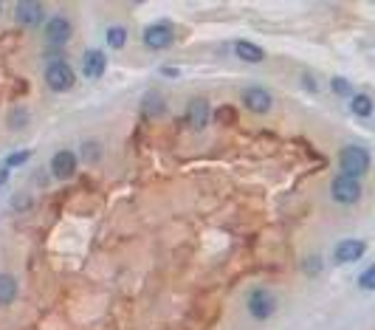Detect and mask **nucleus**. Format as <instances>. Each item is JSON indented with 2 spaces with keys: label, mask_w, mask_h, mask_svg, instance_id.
<instances>
[{
  "label": "nucleus",
  "mask_w": 375,
  "mask_h": 330,
  "mask_svg": "<svg viewBox=\"0 0 375 330\" xmlns=\"http://www.w3.org/2000/svg\"><path fill=\"white\" fill-rule=\"evenodd\" d=\"M339 167H342V175L361 181V175H367V170H369V150L361 147V144H347V147H342V153H339Z\"/></svg>",
  "instance_id": "nucleus-1"
},
{
  "label": "nucleus",
  "mask_w": 375,
  "mask_h": 330,
  "mask_svg": "<svg viewBox=\"0 0 375 330\" xmlns=\"http://www.w3.org/2000/svg\"><path fill=\"white\" fill-rule=\"evenodd\" d=\"M73 82H76V73L65 60H54L46 65V85L54 94H68L73 88Z\"/></svg>",
  "instance_id": "nucleus-2"
},
{
  "label": "nucleus",
  "mask_w": 375,
  "mask_h": 330,
  "mask_svg": "<svg viewBox=\"0 0 375 330\" xmlns=\"http://www.w3.org/2000/svg\"><path fill=\"white\" fill-rule=\"evenodd\" d=\"M141 40H144L147 49L164 51V49H170V46L175 43V26H173L170 20H158V23H152V26L144 28Z\"/></svg>",
  "instance_id": "nucleus-3"
},
{
  "label": "nucleus",
  "mask_w": 375,
  "mask_h": 330,
  "mask_svg": "<svg viewBox=\"0 0 375 330\" xmlns=\"http://www.w3.org/2000/svg\"><path fill=\"white\" fill-rule=\"evenodd\" d=\"M330 195H333V200L342 203V206H353V203L361 200L364 189H361V181L347 178V175H336V178H333V184H330Z\"/></svg>",
  "instance_id": "nucleus-4"
},
{
  "label": "nucleus",
  "mask_w": 375,
  "mask_h": 330,
  "mask_svg": "<svg viewBox=\"0 0 375 330\" xmlns=\"http://www.w3.org/2000/svg\"><path fill=\"white\" fill-rule=\"evenodd\" d=\"M245 305H248V313H252L257 322H265L277 311V297L268 291V288H257V291L248 294V302Z\"/></svg>",
  "instance_id": "nucleus-5"
},
{
  "label": "nucleus",
  "mask_w": 375,
  "mask_h": 330,
  "mask_svg": "<svg viewBox=\"0 0 375 330\" xmlns=\"http://www.w3.org/2000/svg\"><path fill=\"white\" fill-rule=\"evenodd\" d=\"M209 119H212V105H209V99H203V96L189 99V105H186V125H189L192 130H206Z\"/></svg>",
  "instance_id": "nucleus-6"
},
{
  "label": "nucleus",
  "mask_w": 375,
  "mask_h": 330,
  "mask_svg": "<svg viewBox=\"0 0 375 330\" xmlns=\"http://www.w3.org/2000/svg\"><path fill=\"white\" fill-rule=\"evenodd\" d=\"M76 167H79V158H76L73 150H60V153H54V158H51V164H49L51 175L60 178V181L71 178V175L76 173Z\"/></svg>",
  "instance_id": "nucleus-7"
},
{
  "label": "nucleus",
  "mask_w": 375,
  "mask_h": 330,
  "mask_svg": "<svg viewBox=\"0 0 375 330\" xmlns=\"http://www.w3.org/2000/svg\"><path fill=\"white\" fill-rule=\"evenodd\" d=\"M364 252H367L364 240H342V243H336V249H333V263H339V266L356 263L364 257Z\"/></svg>",
  "instance_id": "nucleus-8"
},
{
  "label": "nucleus",
  "mask_w": 375,
  "mask_h": 330,
  "mask_svg": "<svg viewBox=\"0 0 375 330\" xmlns=\"http://www.w3.org/2000/svg\"><path fill=\"white\" fill-rule=\"evenodd\" d=\"M243 105H245V110H252V113H268L274 107V96L265 88L252 85V88L243 91Z\"/></svg>",
  "instance_id": "nucleus-9"
},
{
  "label": "nucleus",
  "mask_w": 375,
  "mask_h": 330,
  "mask_svg": "<svg viewBox=\"0 0 375 330\" xmlns=\"http://www.w3.org/2000/svg\"><path fill=\"white\" fill-rule=\"evenodd\" d=\"M71 31H73V26H71V20L62 17V15L46 20V40H49L51 46H65L68 40H71Z\"/></svg>",
  "instance_id": "nucleus-10"
},
{
  "label": "nucleus",
  "mask_w": 375,
  "mask_h": 330,
  "mask_svg": "<svg viewBox=\"0 0 375 330\" xmlns=\"http://www.w3.org/2000/svg\"><path fill=\"white\" fill-rule=\"evenodd\" d=\"M15 17H17L20 26L34 28V26L43 23L46 9H43V3H34V0H23V3H17V9H15Z\"/></svg>",
  "instance_id": "nucleus-11"
},
{
  "label": "nucleus",
  "mask_w": 375,
  "mask_h": 330,
  "mask_svg": "<svg viewBox=\"0 0 375 330\" xmlns=\"http://www.w3.org/2000/svg\"><path fill=\"white\" fill-rule=\"evenodd\" d=\"M105 71H107L105 51H99V49L85 51V57H82V73H85L88 79H99V76H105Z\"/></svg>",
  "instance_id": "nucleus-12"
},
{
  "label": "nucleus",
  "mask_w": 375,
  "mask_h": 330,
  "mask_svg": "<svg viewBox=\"0 0 375 330\" xmlns=\"http://www.w3.org/2000/svg\"><path fill=\"white\" fill-rule=\"evenodd\" d=\"M234 54L245 62H263L265 60V51L257 46V43H248V40H237L234 43Z\"/></svg>",
  "instance_id": "nucleus-13"
},
{
  "label": "nucleus",
  "mask_w": 375,
  "mask_h": 330,
  "mask_svg": "<svg viewBox=\"0 0 375 330\" xmlns=\"http://www.w3.org/2000/svg\"><path fill=\"white\" fill-rule=\"evenodd\" d=\"M17 299V279L12 274H0V305H12Z\"/></svg>",
  "instance_id": "nucleus-14"
},
{
  "label": "nucleus",
  "mask_w": 375,
  "mask_h": 330,
  "mask_svg": "<svg viewBox=\"0 0 375 330\" xmlns=\"http://www.w3.org/2000/svg\"><path fill=\"white\" fill-rule=\"evenodd\" d=\"M141 110H144L147 116H158V113L166 110V102H164V96H161L158 91H150V94H144V99H141Z\"/></svg>",
  "instance_id": "nucleus-15"
},
{
  "label": "nucleus",
  "mask_w": 375,
  "mask_h": 330,
  "mask_svg": "<svg viewBox=\"0 0 375 330\" xmlns=\"http://www.w3.org/2000/svg\"><path fill=\"white\" fill-rule=\"evenodd\" d=\"M350 110H353L356 116L367 119V116L372 113V99H369L367 94H353V96H350Z\"/></svg>",
  "instance_id": "nucleus-16"
},
{
  "label": "nucleus",
  "mask_w": 375,
  "mask_h": 330,
  "mask_svg": "<svg viewBox=\"0 0 375 330\" xmlns=\"http://www.w3.org/2000/svg\"><path fill=\"white\" fill-rule=\"evenodd\" d=\"M124 43H128V28L110 26V28H107V46H110V49H124Z\"/></svg>",
  "instance_id": "nucleus-17"
},
{
  "label": "nucleus",
  "mask_w": 375,
  "mask_h": 330,
  "mask_svg": "<svg viewBox=\"0 0 375 330\" xmlns=\"http://www.w3.org/2000/svg\"><path fill=\"white\" fill-rule=\"evenodd\" d=\"M28 125V113L23 110V107H15L12 113H9V128L12 130H23Z\"/></svg>",
  "instance_id": "nucleus-18"
},
{
  "label": "nucleus",
  "mask_w": 375,
  "mask_h": 330,
  "mask_svg": "<svg viewBox=\"0 0 375 330\" xmlns=\"http://www.w3.org/2000/svg\"><path fill=\"white\" fill-rule=\"evenodd\" d=\"M330 88H333V94H339V96H353V85L347 79H342V76H333L330 79Z\"/></svg>",
  "instance_id": "nucleus-19"
},
{
  "label": "nucleus",
  "mask_w": 375,
  "mask_h": 330,
  "mask_svg": "<svg viewBox=\"0 0 375 330\" xmlns=\"http://www.w3.org/2000/svg\"><path fill=\"white\" fill-rule=\"evenodd\" d=\"M82 155H85V161H99V155H102V147H99V141H82Z\"/></svg>",
  "instance_id": "nucleus-20"
},
{
  "label": "nucleus",
  "mask_w": 375,
  "mask_h": 330,
  "mask_svg": "<svg viewBox=\"0 0 375 330\" xmlns=\"http://www.w3.org/2000/svg\"><path fill=\"white\" fill-rule=\"evenodd\" d=\"M31 158V153L28 150H17V153H12L9 158H6V170H12V167H20V164H26Z\"/></svg>",
  "instance_id": "nucleus-21"
},
{
  "label": "nucleus",
  "mask_w": 375,
  "mask_h": 330,
  "mask_svg": "<svg viewBox=\"0 0 375 330\" xmlns=\"http://www.w3.org/2000/svg\"><path fill=\"white\" fill-rule=\"evenodd\" d=\"M358 285H361V291H372V288H375V266L364 268V274H361Z\"/></svg>",
  "instance_id": "nucleus-22"
},
{
  "label": "nucleus",
  "mask_w": 375,
  "mask_h": 330,
  "mask_svg": "<svg viewBox=\"0 0 375 330\" xmlns=\"http://www.w3.org/2000/svg\"><path fill=\"white\" fill-rule=\"evenodd\" d=\"M6 181H9V170L3 167V170H0V186H6Z\"/></svg>",
  "instance_id": "nucleus-23"
},
{
  "label": "nucleus",
  "mask_w": 375,
  "mask_h": 330,
  "mask_svg": "<svg viewBox=\"0 0 375 330\" xmlns=\"http://www.w3.org/2000/svg\"><path fill=\"white\" fill-rule=\"evenodd\" d=\"M0 9H3V6H0Z\"/></svg>",
  "instance_id": "nucleus-24"
}]
</instances>
